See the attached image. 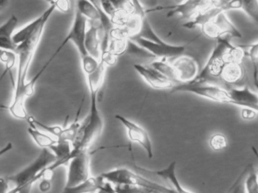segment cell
Wrapping results in <instances>:
<instances>
[{
	"instance_id": "39",
	"label": "cell",
	"mask_w": 258,
	"mask_h": 193,
	"mask_svg": "<svg viewBox=\"0 0 258 193\" xmlns=\"http://www.w3.org/2000/svg\"><path fill=\"white\" fill-rule=\"evenodd\" d=\"M248 55L251 60L252 65L253 67V80L254 84L257 87V67H258V43L255 42L253 44L248 46Z\"/></svg>"
},
{
	"instance_id": "6",
	"label": "cell",
	"mask_w": 258,
	"mask_h": 193,
	"mask_svg": "<svg viewBox=\"0 0 258 193\" xmlns=\"http://www.w3.org/2000/svg\"><path fill=\"white\" fill-rule=\"evenodd\" d=\"M171 90L172 93L182 92V93H191L213 102L232 105V101L227 89L217 84H208V83H205V84L180 83V84H176Z\"/></svg>"
},
{
	"instance_id": "40",
	"label": "cell",
	"mask_w": 258,
	"mask_h": 193,
	"mask_svg": "<svg viewBox=\"0 0 258 193\" xmlns=\"http://www.w3.org/2000/svg\"><path fill=\"white\" fill-rule=\"evenodd\" d=\"M108 37L110 40H127L130 38L129 31L126 27L112 26L108 32Z\"/></svg>"
},
{
	"instance_id": "44",
	"label": "cell",
	"mask_w": 258,
	"mask_h": 193,
	"mask_svg": "<svg viewBox=\"0 0 258 193\" xmlns=\"http://www.w3.org/2000/svg\"><path fill=\"white\" fill-rule=\"evenodd\" d=\"M257 111L256 110L248 108H242L241 111V115L244 120H251L256 118L257 116Z\"/></svg>"
},
{
	"instance_id": "14",
	"label": "cell",
	"mask_w": 258,
	"mask_h": 193,
	"mask_svg": "<svg viewBox=\"0 0 258 193\" xmlns=\"http://www.w3.org/2000/svg\"><path fill=\"white\" fill-rule=\"evenodd\" d=\"M134 68L142 78L155 90H171L176 85L152 68L140 64L134 65Z\"/></svg>"
},
{
	"instance_id": "34",
	"label": "cell",
	"mask_w": 258,
	"mask_h": 193,
	"mask_svg": "<svg viewBox=\"0 0 258 193\" xmlns=\"http://www.w3.org/2000/svg\"><path fill=\"white\" fill-rule=\"evenodd\" d=\"M210 147L215 152L225 150L228 146V140L224 134L217 133L213 134L209 140Z\"/></svg>"
},
{
	"instance_id": "9",
	"label": "cell",
	"mask_w": 258,
	"mask_h": 193,
	"mask_svg": "<svg viewBox=\"0 0 258 193\" xmlns=\"http://www.w3.org/2000/svg\"><path fill=\"white\" fill-rule=\"evenodd\" d=\"M67 166V179L64 186L78 185L92 176L89 150L73 155L69 160Z\"/></svg>"
},
{
	"instance_id": "42",
	"label": "cell",
	"mask_w": 258,
	"mask_h": 193,
	"mask_svg": "<svg viewBox=\"0 0 258 193\" xmlns=\"http://www.w3.org/2000/svg\"><path fill=\"white\" fill-rule=\"evenodd\" d=\"M115 193H145V188L131 185H113Z\"/></svg>"
},
{
	"instance_id": "46",
	"label": "cell",
	"mask_w": 258,
	"mask_h": 193,
	"mask_svg": "<svg viewBox=\"0 0 258 193\" xmlns=\"http://www.w3.org/2000/svg\"><path fill=\"white\" fill-rule=\"evenodd\" d=\"M10 190L11 186L7 176H0V193H10Z\"/></svg>"
},
{
	"instance_id": "43",
	"label": "cell",
	"mask_w": 258,
	"mask_h": 193,
	"mask_svg": "<svg viewBox=\"0 0 258 193\" xmlns=\"http://www.w3.org/2000/svg\"><path fill=\"white\" fill-rule=\"evenodd\" d=\"M52 5L55 7V10H58L62 13H69L72 9L70 0H54Z\"/></svg>"
},
{
	"instance_id": "50",
	"label": "cell",
	"mask_w": 258,
	"mask_h": 193,
	"mask_svg": "<svg viewBox=\"0 0 258 193\" xmlns=\"http://www.w3.org/2000/svg\"><path fill=\"white\" fill-rule=\"evenodd\" d=\"M145 188V193H164L161 191H159V190L153 189V188Z\"/></svg>"
},
{
	"instance_id": "24",
	"label": "cell",
	"mask_w": 258,
	"mask_h": 193,
	"mask_svg": "<svg viewBox=\"0 0 258 193\" xmlns=\"http://www.w3.org/2000/svg\"><path fill=\"white\" fill-rule=\"evenodd\" d=\"M76 10L86 18L88 22L99 24L102 28V16L97 9L88 0H77Z\"/></svg>"
},
{
	"instance_id": "32",
	"label": "cell",
	"mask_w": 258,
	"mask_h": 193,
	"mask_svg": "<svg viewBox=\"0 0 258 193\" xmlns=\"http://www.w3.org/2000/svg\"><path fill=\"white\" fill-rule=\"evenodd\" d=\"M125 54L134 55V56L139 57V58H147V59H154L155 57L153 55L148 52L146 49L142 47L140 45L137 44L135 42L128 39L127 46H126V52Z\"/></svg>"
},
{
	"instance_id": "16",
	"label": "cell",
	"mask_w": 258,
	"mask_h": 193,
	"mask_svg": "<svg viewBox=\"0 0 258 193\" xmlns=\"http://www.w3.org/2000/svg\"><path fill=\"white\" fill-rule=\"evenodd\" d=\"M134 167L137 171L141 172V173L144 172V173H148V174L155 175L158 177L162 178V179L168 181L173 185V189L174 190L176 193H195L185 189L178 179L177 176H176V161H172L167 167L161 169V170H149L137 165L134 166Z\"/></svg>"
},
{
	"instance_id": "27",
	"label": "cell",
	"mask_w": 258,
	"mask_h": 193,
	"mask_svg": "<svg viewBox=\"0 0 258 193\" xmlns=\"http://www.w3.org/2000/svg\"><path fill=\"white\" fill-rule=\"evenodd\" d=\"M50 64L51 62L47 61L43 66V67L31 78V80H30L29 81H27L23 90H22V94H21V100H22V102L25 103L28 98L32 97L33 95L34 94V92H35L36 84H37V81L40 79V77L43 75V74L44 73L45 71L47 69V68L50 66Z\"/></svg>"
},
{
	"instance_id": "38",
	"label": "cell",
	"mask_w": 258,
	"mask_h": 193,
	"mask_svg": "<svg viewBox=\"0 0 258 193\" xmlns=\"http://www.w3.org/2000/svg\"><path fill=\"white\" fill-rule=\"evenodd\" d=\"M127 40H110L108 43V49L111 51L117 57L123 55L126 52V46H127Z\"/></svg>"
},
{
	"instance_id": "51",
	"label": "cell",
	"mask_w": 258,
	"mask_h": 193,
	"mask_svg": "<svg viewBox=\"0 0 258 193\" xmlns=\"http://www.w3.org/2000/svg\"><path fill=\"white\" fill-rule=\"evenodd\" d=\"M46 1L48 3V4H49V5H50V4H52V3L54 2V0H46Z\"/></svg>"
},
{
	"instance_id": "7",
	"label": "cell",
	"mask_w": 258,
	"mask_h": 193,
	"mask_svg": "<svg viewBox=\"0 0 258 193\" xmlns=\"http://www.w3.org/2000/svg\"><path fill=\"white\" fill-rule=\"evenodd\" d=\"M224 0H184L181 4L166 7H157L146 10V14L167 11V18L178 16L182 19H192L198 13L212 6L221 4Z\"/></svg>"
},
{
	"instance_id": "19",
	"label": "cell",
	"mask_w": 258,
	"mask_h": 193,
	"mask_svg": "<svg viewBox=\"0 0 258 193\" xmlns=\"http://www.w3.org/2000/svg\"><path fill=\"white\" fill-rule=\"evenodd\" d=\"M244 77L245 69L242 63H227L222 70L219 81L226 85L233 87L241 84Z\"/></svg>"
},
{
	"instance_id": "36",
	"label": "cell",
	"mask_w": 258,
	"mask_h": 193,
	"mask_svg": "<svg viewBox=\"0 0 258 193\" xmlns=\"http://www.w3.org/2000/svg\"><path fill=\"white\" fill-rule=\"evenodd\" d=\"M245 192L258 193L257 173L253 165L249 170L246 177Z\"/></svg>"
},
{
	"instance_id": "31",
	"label": "cell",
	"mask_w": 258,
	"mask_h": 193,
	"mask_svg": "<svg viewBox=\"0 0 258 193\" xmlns=\"http://www.w3.org/2000/svg\"><path fill=\"white\" fill-rule=\"evenodd\" d=\"M244 51L240 46L231 44L223 54V59L225 64L227 63H242Z\"/></svg>"
},
{
	"instance_id": "45",
	"label": "cell",
	"mask_w": 258,
	"mask_h": 193,
	"mask_svg": "<svg viewBox=\"0 0 258 193\" xmlns=\"http://www.w3.org/2000/svg\"><path fill=\"white\" fill-rule=\"evenodd\" d=\"M39 181L40 182V185H39V188H40V191H41L42 192L46 193L50 190L51 179L45 177V176H42L41 179Z\"/></svg>"
},
{
	"instance_id": "18",
	"label": "cell",
	"mask_w": 258,
	"mask_h": 193,
	"mask_svg": "<svg viewBox=\"0 0 258 193\" xmlns=\"http://www.w3.org/2000/svg\"><path fill=\"white\" fill-rule=\"evenodd\" d=\"M55 8L53 5L51 4L49 8L43 13L40 15L38 18L33 20L32 22L28 23V25H25L23 28H21L17 32H15L13 35V40L16 45L21 44V43L25 42V40H28L37 29L40 24L45 20V19H50L51 16L55 12Z\"/></svg>"
},
{
	"instance_id": "3",
	"label": "cell",
	"mask_w": 258,
	"mask_h": 193,
	"mask_svg": "<svg viewBox=\"0 0 258 193\" xmlns=\"http://www.w3.org/2000/svg\"><path fill=\"white\" fill-rule=\"evenodd\" d=\"M56 161V158L49 149H42L40 155L31 164L19 170L16 174L7 176L11 190L10 193H16L19 188L25 185H35L41 179L45 170Z\"/></svg>"
},
{
	"instance_id": "10",
	"label": "cell",
	"mask_w": 258,
	"mask_h": 193,
	"mask_svg": "<svg viewBox=\"0 0 258 193\" xmlns=\"http://www.w3.org/2000/svg\"><path fill=\"white\" fill-rule=\"evenodd\" d=\"M242 10L241 0H224L220 5L212 6L198 13L191 20L185 22L183 27L187 29H192L198 26L202 27L207 22L214 20L221 13L229 10Z\"/></svg>"
},
{
	"instance_id": "49",
	"label": "cell",
	"mask_w": 258,
	"mask_h": 193,
	"mask_svg": "<svg viewBox=\"0 0 258 193\" xmlns=\"http://www.w3.org/2000/svg\"><path fill=\"white\" fill-rule=\"evenodd\" d=\"M10 0H0V12H2L4 9L7 8Z\"/></svg>"
},
{
	"instance_id": "28",
	"label": "cell",
	"mask_w": 258,
	"mask_h": 193,
	"mask_svg": "<svg viewBox=\"0 0 258 193\" xmlns=\"http://www.w3.org/2000/svg\"><path fill=\"white\" fill-rule=\"evenodd\" d=\"M150 66L151 68L159 72L163 76L165 77L166 78L170 80V81L174 83L175 84H179L176 72H175L174 69H173L172 65L169 64L164 60H161V61L156 60V61H152L150 64Z\"/></svg>"
},
{
	"instance_id": "21",
	"label": "cell",
	"mask_w": 258,
	"mask_h": 193,
	"mask_svg": "<svg viewBox=\"0 0 258 193\" xmlns=\"http://www.w3.org/2000/svg\"><path fill=\"white\" fill-rule=\"evenodd\" d=\"M105 181L99 175L89 178L87 180L74 185V186H64L61 193H96Z\"/></svg>"
},
{
	"instance_id": "29",
	"label": "cell",
	"mask_w": 258,
	"mask_h": 193,
	"mask_svg": "<svg viewBox=\"0 0 258 193\" xmlns=\"http://www.w3.org/2000/svg\"><path fill=\"white\" fill-rule=\"evenodd\" d=\"M0 62L5 66L4 73L0 76V83H1V81L7 76V74L13 70L17 63V55L16 52L0 49Z\"/></svg>"
},
{
	"instance_id": "15",
	"label": "cell",
	"mask_w": 258,
	"mask_h": 193,
	"mask_svg": "<svg viewBox=\"0 0 258 193\" xmlns=\"http://www.w3.org/2000/svg\"><path fill=\"white\" fill-rule=\"evenodd\" d=\"M232 105L241 108H248L258 111V96L256 92L252 91L248 87H231L228 89Z\"/></svg>"
},
{
	"instance_id": "30",
	"label": "cell",
	"mask_w": 258,
	"mask_h": 193,
	"mask_svg": "<svg viewBox=\"0 0 258 193\" xmlns=\"http://www.w3.org/2000/svg\"><path fill=\"white\" fill-rule=\"evenodd\" d=\"M133 14H134V9H118L111 14L109 19L113 26L124 27Z\"/></svg>"
},
{
	"instance_id": "35",
	"label": "cell",
	"mask_w": 258,
	"mask_h": 193,
	"mask_svg": "<svg viewBox=\"0 0 258 193\" xmlns=\"http://www.w3.org/2000/svg\"><path fill=\"white\" fill-rule=\"evenodd\" d=\"M242 10L251 20L257 24L258 2L257 0H241Z\"/></svg>"
},
{
	"instance_id": "25",
	"label": "cell",
	"mask_w": 258,
	"mask_h": 193,
	"mask_svg": "<svg viewBox=\"0 0 258 193\" xmlns=\"http://www.w3.org/2000/svg\"><path fill=\"white\" fill-rule=\"evenodd\" d=\"M214 21L217 25L221 36L224 35V34H229L230 37H234V38H241V33L229 21L225 13L219 15L214 19Z\"/></svg>"
},
{
	"instance_id": "5",
	"label": "cell",
	"mask_w": 258,
	"mask_h": 193,
	"mask_svg": "<svg viewBox=\"0 0 258 193\" xmlns=\"http://www.w3.org/2000/svg\"><path fill=\"white\" fill-rule=\"evenodd\" d=\"M216 40L217 43L205 67L202 72L199 73L196 79L190 83L205 84L215 81L214 84H216V80H220V74L226 65L223 59V54L232 43L229 40L222 37Z\"/></svg>"
},
{
	"instance_id": "12",
	"label": "cell",
	"mask_w": 258,
	"mask_h": 193,
	"mask_svg": "<svg viewBox=\"0 0 258 193\" xmlns=\"http://www.w3.org/2000/svg\"><path fill=\"white\" fill-rule=\"evenodd\" d=\"M130 40H133L146 49L148 52L153 55L155 58H160L164 60L179 55L180 56L185 52L188 45H171L165 42L163 43H157L138 37H132Z\"/></svg>"
},
{
	"instance_id": "4",
	"label": "cell",
	"mask_w": 258,
	"mask_h": 193,
	"mask_svg": "<svg viewBox=\"0 0 258 193\" xmlns=\"http://www.w3.org/2000/svg\"><path fill=\"white\" fill-rule=\"evenodd\" d=\"M100 176L105 182H110L112 185H135L142 188L159 190L164 193H176L172 188H168L158 182L149 180L147 178L140 176L138 173L123 167L104 172Z\"/></svg>"
},
{
	"instance_id": "47",
	"label": "cell",
	"mask_w": 258,
	"mask_h": 193,
	"mask_svg": "<svg viewBox=\"0 0 258 193\" xmlns=\"http://www.w3.org/2000/svg\"><path fill=\"white\" fill-rule=\"evenodd\" d=\"M96 193H115V191L112 184L105 182L104 185Z\"/></svg>"
},
{
	"instance_id": "13",
	"label": "cell",
	"mask_w": 258,
	"mask_h": 193,
	"mask_svg": "<svg viewBox=\"0 0 258 193\" xmlns=\"http://www.w3.org/2000/svg\"><path fill=\"white\" fill-rule=\"evenodd\" d=\"M177 77L178 82L190 83L199 75V65L196 59L187 55H180L172 65Z\"/></svg>"
},
{
	"instance_id": "20",
	"label": "cell",
	"mask_w": 258,
	"mask_h": 193,
	"mask_svg": "<svg viewBox=\"0 0 258 193\" xmlns=\"http://www.w3.org/2000/svg\"><path fill=\"white\" fill-rule=\"evenodd\" d=\"M19 23V19L15 15L0 25V49L16 52L17 45L13 40V35L16 32Z\"/></svg>"
},
{
	"instance_id": "11",
	"label": "cell",
	"mask_w": 258,
	"mask_h": 193,
	"mask_svg": "<svg viewBox=\"0 0 258 193\" xmlns=\"http://www.w3.org/2000/svg\"><path fill=\"white\" fill-rule=\"evenodd\" d=\"M115 118L124 126L130 141L138 143L145 151L148 158H153V145L149 133L135 122L126 118L124 116L116 114Z\"/></svg>"
},
{
	"instance_id": "17",
	"label": "cell",
	"mask_w": 258,
	"mask_h": 193,
	"mask_svg": "<svg viewBox=\"0 0 258 193\" xmlns=\"http://www.w3.org/2000/svg\"><path fill=\"white\" fill-rule=\"evenodd\" d=\"M90 23V28L86 33L85 45L86 51L90 56L99 60L101 55V43H102V28L99 24Z\"/></svg>"
},
{
	"instance_id": "23",
	"label": "cell",
	"mask_w": 258,
	"mask_h": 193,
	"mask_svg": "<svg viewBox=\"0 0 258 193\" xmlns=\"http://www.w3.org/2000/svg\"><path fill=\"white\" fill-rule=\"evenodd\" d=\"M106 68L103 63L99 61V66L96 70L90 75L85 76L89 93H99L102 85H103L104 81H105Z\"/></svg>"
},
{
	"instance_id": "37",
	"label": "cell",
	"mask_w": 258,
	"mask_h": 193,
	"mask_svg": "<svg viewBox=\"0 0 258 193\" xmlns=\"http://www.w3.org/2000/svg\"><path fill=\"white\" fill-rule=\"evenodd\" d=\"M99 60L90 56V55L81 57V66H82L83 72L85 76L94 72L99 66Z\"/></svg>"
},
{
	"instance_id": "2",
	"label": "cell",
	"mask_w": 258,
	"mask_h": 193,
	"mask_svg": "<svg viewBox=\"0 0 258 193\" xmlns=\"http://www.w3.org/2000/svg\"><path fill=\"white\" fill-rule=\"evenodd\" d=\"M98 93H90V111L80 123L76 137L72 143V157L79 152L88 151L103 131L104 120L98 105Z\"/></svg>"
},
{
	"instance_id": "8",
	"label": "cell",
	"mask_w": 258,
	"mask_h": 193,
	"mask_svg": "<svg viewBox=\"0 0 258 193\" xmlns=\"http://www.w3.org/2000/svg\"><path fill=\"white\" fill-rule=\"evenodd\" d=\"M87 23H88L87 19L76 10L75 11V19H74L73 23H72L69 34L66 36V38L63 40V41L60 43L59 46L55 49V52H54V53L52 54V56L50 57V58L48 61L52 63L54 58L62 50L63 48L68 43H70V42H72L76 46L78 52H79L80 55H81V58L88 55L87 51H86L85 45H84L86 33H87Z\"/></svg>"
},
{
	"instance_id": "48",
	"label": "cell",
	"mask_w": 258,
	"mask_h": 193,
	"mask_svg": "<svg viewBox=\"0 0 258 193\" xmlns=\"http://www.w3.org/2000/svg\"><path fill=\"white\" fill-rule=\"evenodd\" d=\"M13 149V144L12 143H7L5 146L0 149V158H2L4 155L10 152Z\"/></svg>"
},
{
	"instance_id": "33",
	"label": "cell",
	"mask_w": 258,
	"mask_h": 193,
	"mask_svg": "<svg viewBox=\"0 0 258 193\" xmlns=\"http://www.w3.org/2000/svg\"><path fill=\"white\" fill-rule=\"evenodd\" d=\"M252 166H253V164H249L242 170V172L240 173L239 176L235 179V182L232 183L226 193H246L245 179Z\"/></svg>"
},
{
	"instance_id": "41",
	"label": "cell",
	"mask_w": 258,
	"mask_h": 193,
	"mask_svg": "<svg viewBox=\"0 0 258 193\" xmlns=\"http://www.w3.org/2000/svg\"><path fill=\"white\" fill-rule=\"evenodd\" d=\"M117 58L118 57L117 55H114L107 49L105 50L101 51L99 61L103 63L106 67H113L117 64Z\"/></svg>"
},
{
	"instance_id": "22",
	"label": "cell",
	"mask_w": 258,
	"mask_h": 193,
	"mask_svg": "<svg viewBox=\"0 0 258 193\" xmlns=\"http://www.w3.org/2000/svg\"><path fill=\"white\" fill-rule=\"evenodd\" d=\"M28 123L29 124V127L28 128V134L38 147L42 149H49L58 141L55 137L42 131L32 123L29 122Z\"/></svg>"
},
{
	"instance_id": "1",
	"label": "cell",
	"mask_w": 258,
	"mask_h": 193,
	"mask_svg": "<svg viewBox=\"0 0 258 193\" xmlns=\"http://www.w3.org/2000/svg\"><path fill=\"white\" fill-rule=\"evenodd\" d=\"M49 19H45L35 32L23 43L18 45L16 53L17 55V77L13 90V99L9 107V111L18 120H28L30 116L25 106V103L21 100L22 90L27 82V77L31 67L33 58L37 50L42 35L44 32L46 24Z\"/></svg>"
},
{
	"instance_id": "26",
	"label": "cell",
	"mask_w": 258,
	"mask_h": 193,
	"mask_svg": "<svg viewBox=\"0 0 258 193\" xmlns=\"http://www.w3.org/2000/svg\"><path fill=\"white\" fill-rule=\"evenodd\" d=\"M89 2L91 3L100 13L102 16V43H101V49H105L108 48V43H109V37H108V32L110 29L112 28V24L110 21L109 18L103 13L101 8L99 0H88Z\"/></svg>"
}]
</instances>
